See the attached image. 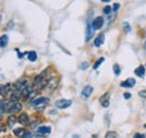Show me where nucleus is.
Wrapping results in <instances>:
<instances>
[{
    "mask_svg": "<svg viewBox=\"0 0 146 138\" xmlns=\"http://www.w3.org/2000/svg\"><path fill=\"white\" fill-rule=\"evenodd\" d=\"M104 23H105V19L104 17H97L93 19L91 26L93 28V31H98V29H101L102 26H104Z\"/></svg>",
    "mask_w": 146,
    "mask_h": 138,
    "instance_id": "4",
    "label": "nucleus"
},
{
    "mask_svg": "<svg viewBox=\"0 0 146 138\" xmlns=\"http://www.w3.org/2000/svg\"><path fill=\"white\" fill-rule=\"evenodd\" d=\"M135 74H136L137 76H139V78H143V76L145 75V68H144L143 65H139L137 69L135 70Z\"/></svg>",
    "mask_w": 146,
    "mask_h": 138,
    "instance_id": "17",
    "label": "nucleus"
},
{
    "mask_svg": "<svg viewBox=\"0 0 146 138\" xmlns=\"http://www.w3.org/2000/svg\"><path fill=\"white\" fill-rule=\"evenodd\" d=\"M138 96L142 97V98H146V90H144V91H139V92H138Z\"/></svg>",
    "mask_w": 146,
    "mask_h": 138,
    "instance_id": "28",
    "label": "nucleus"
},
{
    "mask_svg": "<svg viewBox=\"0 0 146 138\" xmlns=\"http://www.w3.org/2000/svg\"><path fill=\"white\" fill-rule=\"evenodd\" d=\"M113 72H115L116 75H119V74H120V68H119L118 64H115V65H113Z\"/></svg>",
    "mask_w": 146,
    "mask_h": 138,
    "instance_id": "23",
    "label": "nucleus"
},
{
    "mask_svg": "<svg viewBox=\"0 0 146 138\" xmlns=\"http://www.w3.org/2000/svg\"><path fill=\"white\" fill-rule=\"evenodd\" d=\"M104 42H105V35L100 34L96 39H94V46H96V47H99V46H101V45L104 44Z\"/></svg>",
    "mask_w": 146,
    "mask_h": 138,
    "instance_id": "13",
    "label": "nucleus"
},
{
    "mask_svg": "<svg viewBox=\"0 0 146 138\" xmlns=\"http://www.w3.org/2000/svg\"><path fill=\"white\" fill-rule=\"evenodd\" d=\"M28 86V79L27 78H24V79H20L18 80L15 84H14V89L13 90H17V91H23L26 86Z\"/></svg>",
    "mask_w": 146,
    "mask_h": 138,
    "instance_id": "2",
    "label": "nucleus"
},
{
    "mask_svg": "<svg viewBox=\"0 0 146 138\" xmlns=\"http://www.w3.org/2000/svg\"><path fill=\"white\" fill-rule=\"evenodd\" d=\"M119 7H120L119 3H113V6H112V10H113V11H117V10L119 9Z\"/></svg>",
    "mask_w": 146,
    "mask_h": 138,
    "instance_id": "26",
    "label": "nucleus"
},
{
    "mask_svg": "<svg viewBox=\"0 0 146 138\" xmlns=\"http://www.w3.org/2000/svg\"><path fill=\"white\" fill-rule=\"evenodd\" d=\"M72 104V101L71 100H68V99H60L55 102V107L58 108V109H66L69 108L70 105Z\"/></svg>",
    "mask_w": 146,
    "mask_h": 138,
    "instance_id": "3",
    "label": "nucleus"
},
{
    "mask_svg": "<svg viewBox=\"0 0 146 138\" xmlns=\"http://www.w3.org/2000/svg\"><path fill=\"white\" fill-rule=\"evenodd\" d=\"M57 84H58V80L57 79H50V81H48V83H47V86H46V88L50 90V91H54L55 88L57 86Z\"/></svg>",
    "mask_w": 146,
    "mask_h": 138,
    "instance_id": "11",
    "label": "nucleus"
},
{
    "mask_svg": "<svg viewBox=\"0 0 146 138\" xmlns=\"http://www.w3.org/2000/svg\"><path fill=\"white\" fill-rule=\"evenodd\" d=\"M104 61H105V58H104V57H100V58H99V60H98V61H97V62L93 64V69H94V70L98 69V68H99V66L102 64V62H104Z\"/></svg>",
    "mask_w": 146,
    "mask_h": 138,
    "instance_id": "21",
    "label": "nucleus"
},
{
    "mask_svg": "<svg viewBox=\"0 0 146 138\" xmlns=\"http://www.w3.org/2000/svg\"><path fill=\"white\" fill-rule=\"evenodd\" d=\"M135 84H136V81L134 79H127L125 82H121L120 83V86H123V88H131V86H134Z\"/></svg>",
    "mask_w": 146,
    "mask_h": 138,
    "instance_id": "12",
    "label": "nucleus"
},
{
    "mask_svg": "<svg viewBox=\"0 0 146 138\" xmlns=\"http://www.w3.org/2000/svg\"><path fill=\"white\" fill-rule=\"evenodd\" d=\"M8 42H9V38L7 35H2L0 36V47H6L8 45Z\"/></svg>",
    "mask_w": 146,
    "mask_h": 138,
    "instance_id": "15",
    "label": "nucleus"
},
{
    "mask_svg": "<svg viewBox=\"0 0 146 138\" xmlns=\"http://www.w3.org/2000/svg\"><path fill=\"white\" fill-rule=\"evenodd\" d=\"M134 138H146V136L145 135H143V134L137 133V134H135V135H134Z\"/></svg>",
    "mask_w": 146,
    "mask_h": 138,
    "instance_id": "27",
    "label": "nucleus"
},
{
    "mask_svg": "<svg viewBox=\"0 0 146 138\" xmlns=\"http://www.w3.org/2000/svg\"><path fill=\"white\" fill-rule=\"evenodd\" d=\"M109 92H107V93H105L101 98H100V104H102V107H105V108H107V107H109Z\"/></svg>",
    "mask_w": 146,
    "mask_h": 138,
    "instance_id": "10",
    "label": "nucleus"
},
{
    "mask_svg": "<svg viewBox=\"0 0 146 138\" xmlns=\"http://www.w3.org/2000/svg\"><path fill=\"white\" fill-rule=\"evenodd\" d=\"M51 133V127H46V126H42L38 127L36 130V134L38 136H44V135H48Z\"/></svg>",
    "mask_w": 146,
    "mask_h": 138,
    "instance_id": "8",
    "label": "nucleus"
},
{
    "mask_svg": "<svg viewBox=\"0 0 146 138\" xmlns=\"http://www.w3.org/2000/svg\"><path fill=\"white\" fill-rule=\"evenodd\" d=\"M9 104L7 101H3V100H0V116H2L5 112H7V109H8Z\"/></svg>",
    "mask_w": 146,
    "mask_h": 138,
    "instance_id": "14",
    "label": "nucleus"
},
{
    "mask_svg": "<svg viewBox=\"0 0 146 138\" xmlns=\"http://www.w3.org/2000/svg\"><path fill=\"white\" fill-rule=\"evenodd\" d=\"M21 109H23L21 104H19V102H13L11 104H9V107L7 109V112L9 115H15V113L19 112Z\"/></svg>",
    "mask_w": 146,
    "mask_h": 138,
    "instance_id": "1",
    "label": "nucleus"
},
{
    "mask_svg": "<svg viewBox=\"0 0 146 138\" xmlns=\"http://www.w3.org/2000/svg\"><path fill=\"white\" fill-rule=\"evenodd\" d=\"M124 98H125V99H129V98H130V93H124Z\"/></svg>",
    "mask_w": 146,
    "mask_h": 138,
    "instance_id": "31",
    "label": "nucleus"
},
{
    "mask_svg": "<svg viewBox=\"0 0 146 138\" xmlns=\"http://www.w3.org/2000/svg\"><path fill=\"white\" fill-rule=\"evenodd\" d=\"M144 127H145V128H146V123H145V125H144Z\"/></svg>",
    "mask_w": 146,
    "mask_h": 138,
    "instance_id": "33",
    "label": "nucleus"
},
{
    "mask_svg": "<svg viewBox=\"0 0 146 138\" xmlns=\"http://www.w3.org/2000/svg\"><path fill=\"white\" fill-rule=\"evenodd\" d=\"M0 119H1V116H0Z\"/></svg>",
    "mask_w": 146,
    "mask_h": 138,
    "instance_id": "34",
    "label": "nucleus"
},
{
    "mask_svg": "<svg viewBox=\"0 0 146 138\" xmlns=\"http://www.w3.org/2000/svg\"><path fill=\"white\" fill-rule=\"evenodd\" d=\"M13 92V89H11V84H5V86H0V96L1 97H6L8 96V93Z\"/></svg>",
    "mask_w": 146,
    "mask_h": 138,
    "instance_id": "7",
    "label": "nucleus"
},
{
    "mask_svg": "<svg viewBox=\"0 0 146 138\" xmlns=\"http://www.w3.org/2000/svg\"><path fill=\"white\" fill-rule=\"evenodd\" d=\"M32 137H33V135H32L31 133H26V134L24 135V137H23V138H32Z\"/></svg>",
    "mask_w": 146,
    "mask_h": 138,
    "instance_id": "29",
    "label": "nucleus"
},
{
    "mask_svg": "<svg viewBox=\"0 0 146 138\" xmlns=\"http://www.w3.org/2000/svg\"><path fill=\"white\" fill-rule=\"evenodd\" d=\"M93 28H92L91 24H88V26H87V37H86V40L88 42V40H90V38H91L92 36H93Z\"/></svg>",
    "mask_w": 146,
    "mask_h": 138,
    "instance_id": "16",
    "label": "nucleus"
},
{
    "mask_svg": "<svg viewBox=\"0 0 146 138\" xmlns=\"http://www.w3.org/2000/svg\"><path fill=\"white\" fill-rule=\"evenodd\" d=\"M87 68H88V63H87V62L81 64V70H84V69H87Z\"/></svg>",
    "mask_w": 146,
    "mask_h": 138,
    "instance_id": "30",
    "label": "nucleus"
},
{
    "mask_svg": "<svg viewBox=\"0 0 146 138\" xmlns=\"http://www.w3.org/2000/svg\"><path fill=\"white\" fill-rule=\"evenodd\" d=\"M18 121V119L15 117V116H13V115H10L9 117H8V121H7V125L9 126V127H14V125H16V122Z\"/></svg>",
    "mask_w": 146,
    "mask_h": 138,
    "instance_id": "18",
    "label": "nucleus"
},
{
    "mask_svg": "<svg viewBox=\"0 0 146 138\" xmlns=\"http://www.w3.org/2000/svg\"><path fill=\"white\" fill-rule=\"evenodd\" d=\"M18 121L20 125H24V126H27V125H29V117H28V115L27 113H21L20 116H19L18 118Z\"/></svg>",
    "mask_w": 146,
    "mask_h": 138,
    "instance_id": "9",
    "label": "nucleus"
},
{
    "mask_svg": "<svg viewBox=\"0 0 146 138\" xmlns=\"http://www.w3.org/2000/svg\"><path fill=\"white\" fill-rule=\"evenodd\" d=\"M28 60H29L31 62H35L37 60L36 52H28Z\"/></svg>",
    "mask_w": 146,
    "mask_h": 138,
    "instance_id": "20",
    "label": "nucleus"
},
{
    "mask_svg": "<svg viewBox=\"0 0 146 138\" xmlns=\"http://www.w3.org/2000/svg\"><path fill=\"white\" fill-rule=\"evenodd\" d=\"M106 138H117L118 137V135H117V133H115V131H108L107 134H106Z\"/></svg>",
    "mask_w": 146,
    "mask_h": 138,
    "instance_id": "22",
    "label": "nucleus"
},
{
    "mask_svg": "<svg viewBox=\"0 0 146 138\" xmlns=\"http://www.w3.org/2000/svg\"><path fill=\"white\" fill-rule=\"evenodd\" d=\"M48 102V98H45V97H40V98H36L35 100L32 101V104L35 107V108H38V107H43Z\"/></svg>",
    "mask_w": 146,
    "mask_h": 138,
    "instance_id": "5",
    "label": "nucleus"
},
{
    "mask_svg": "<svg viewBox=\"0 0 146 138\" xmlns=\"http://www.w3.org/2000/svg\"><path fill=\"white\" fill-rule=\"evenodd\" d=\"M92 92H93V88H92L91 86H84L83 90H82V92H81V97H82V99L87 100V99L92 94Z\"/></svg>",
    "mask_w": 146,
    "mask_h": 138,
    "instance_id": "6",
    "label": "nucleus"
},
{
    "mask_svg": "<svg viewBox=\"0 0 146 138\" xmlns=\"http://www.w3.org/2000/svg\"><path fill=\"white\" fill-rule=\"evenodd\" d=\"M1 20H2V18H1V16H0V24H1Z\"/></svg>",
    "mask_w": 146,
    "mask_h": 138,
    "instance_id": "32",
    "label": "nucleus"
},
{
    "mask_svg": "<svg viewBox=\"0 0 146 138\" xmlns=\"http://www.w3.org/2000/svg\"><path fill=\"white\" fill-rule=\"evenodd\" d=\"M111 10H112V8H111V7H109V6H107V7L104 9V13H105L106 15H108V14H110V13H111Z\"/></svg>",
    "mask_w": 146,
    "mask_h": 138,
    "instance_id": "24",
    "label": "nucleus"
},
{
    "mask_svg": "<svg viewBox=\"0 0 146 138\" xmlns=\"http://www.w3.org/2000/svg\"><path fill=\"white\" fill-rule=\"evenodd\" d=\"M124 29L126 31V32H130V26H129V24L128 23H124Z\"/></svg>",
    "mask_w": 146,
    "mask_h": 138,
    "instance_id": "25",
    "label": "nucleus"
},
{
    "mask_svg": "<svg viewBox=\"0 0 146 138\" xmlns=\"http://www.w3.org/2000/svg\"><path fill=\"white\" fill-rule=\"evenodd\" d=\"M14 134L17 136V137H24V135L26 134V130L24 129V128H16V129H14Z\"/></svg>",
    "mask_w": 146,
    "mask_h": 138,
    "instance_id": "19",
    "label": "nucleus"
}]
</instances>
